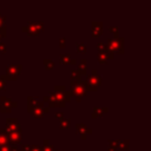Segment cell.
Wrapping results in <instances>:
<instances>
[{"label": "cell", "instance_id": "obj_1", "mask_svg": "<svg viewBox=\"0 0 151 151\" xmlns=\"http://www.w3.org/2000/svg\"><path fill=\"white\" fill-rule=\"evenodd\" d=\"M72 96L70 91L66 90L64 85H55L53 91H50L48 94L42 97V103H47V106L51 107H65L70 103Z\"/></svg>", "mask_w": 151, "mask_h": 151}, {"label": "cell", "instance_id": "obj_2", "mask_svg": "<svg viewBox=\"0 0 151 151\" xmlns=\"http://www.w3.org/2000/svg\"><path fill=\"white\" fill-rule=\"evenodd\" d=\"M101 81H103V78L98 73V70L92 68L91 72H90V74L84 80L86 91H97V88H98V86H100Z\"/></svg>", "mask_w": 151, "mask_h": 151}, {"label": "cell", "instance_id": "obj_3", "mask_svg": "<svg viewBox=\"0 0 151 151\" xmlns=\"http://www.w3.org/2000/svg\"><path fill=\"white\" fill-rule=\"evenodd\" d=\"M70 93L72 97H76V101L80 103L81 99L87 94L85 83L84 80H78V81H70Z\"/></svg>", "mask_w": 151, "mask_h": 151}, {"label": "cell", "instance_id": "obj_4", "mask_svg": "<svg viewBox=\"0 0 151 151\" xmlns=\"http://www.w3.org/2000/svg\"><path fill=\"white\" fill-rule=\"evenodd\" d=\"M124 44H125L124 37H116V38H109L105 45L111 52L118 53V54H123L125 52Z\"/></svg>", "mask_w": 151, "mask_h": 151}, {"label": "cell", "instance_id": "obj_5", "mask_svg": "<svg viewBox=\"0 0 151 151\" xmlns=\"http://www.w3.org/2000/svg\"><path fill=\"white\" fill-rule=\"evenodd\" d=\"M21 70H22L21 64H9L6 66V71H5V74H2V78L5 80L14 81L18 79V76L21 73Z\"/></svg>", "mask_w": 151, "mask_h": 151}, {"label": "cell", "instance_id": "obj_6", "mask_svg": "<svg viewBox=\"0 0 151 151\" xmlns=\"http://www.w3.org/2000/svg\"><path fill=\"white\" fill-rule=\"evenodd\" d=\"M44 29V22L42 21H29L27 25L21 27V31L29 34V35H38Z\"/></svg>", "mask_w": 151, "mask_h": 151}, {"label": "cell", "instance_id": "obj_7", "mask_svg": "<svg viewBox=\"0 0 151 151\" xmlns=\"http://www.w3.org/2000/svg\"><path fill=\"white\" fill-rule=\"evenodd\" d=\"M17 106H18V101H15L8 97H5V96L0 97V111L2 113H8Z\"/></svg>", "mask_w": 151, "mask_h": 151}, {"label": "cell", "instance_id": "obj_8", "mask_svg": "<svg viewBox=\"0 0 151 151\" xmlns=\"http://www.w3.org/2000/svg\"><path fill=\"white\" fill-rule=\"evenodd\" d=\"M113 58H114V53L111 52L106 46L104 50L98 51V53H97V60L99 64H106L109 60H111Z\"/></svg>", "mask_w": 151, "mask_h": 151}, {"label": "cell", "instance_id": "obj_9", "mask_svg": "<svg viewBox=\"0 0 151 151\" xmlns=\"http://www.w3.org/2000/svg\"><path fill=\"white\" fill-rule=\"evenodd\" d=\"M5 130L7 132H13V131H19L21 130V124L17 118H6V124H5Z\"/></svg>", "mask_w": 151, "mask_h": 151}, {"label": "cell", "instance_id": "obj_10", "mask_svg": "<svg viewBox=\"0 0 151 151\" xmlns=\"http://www.w3.org/2000/svg\"><path fill=\"white\" fill-rule=\"evenodd\" d=\"M45 104L42 101H40L38 99V97H33V96H27V112L32 113V111L37 107L44 106Z\"/></svg>", "mask_w": 151, "mask_h": 151}, {"label": "cell", "instance_id": "obj_11", "mask_svg": "<svg viewBox=\"0 0 151 151\" xmlns=\"http://www.w3.org/2000/svg\"><path fill=\"white\" fill-rule=\"evenodd\" d=\"M22 140V130L19 131H13V132H8V142L11 145H18L20 144Z\"/></svg>", "mask_w": 151, "mask_h": 151}, {"label": "cell", "instance_id": "obj_12", "mask_svg": "<svg viewBox=\"0 0 151 151\" xmlns=\"http://www.w3.org/2000/svg\"><path fill=\"white\" fill-rule=\"evenodd\" d=\"M103 34V21L91 22V35L92 38H98Z\"/></svg>", "mask_w": 151, "mask_h": 151}, {"label": "cell", "instance_id": "obj_13", "mask_svg": "<svg viewBox=\"0 0 151 151\" xmlns=\"http://www.w3.org/2000/svg\"><path fill=\"white\" fill-rule=\"evenodd\" d=\"M76 127H77V131H78V133L80 134V138H81L83 140H85L86 137L92 133V129L88 127V126H86L84 123H78V124L76 125Z\"/></svg>", "mask_w": 151, "mask_h": 151}, {"label": "cell", "instance_id": "obj_14", "mask_svg": "<svg viewBox=\"0 0 151 151\" xmlns=\"http://www.w3.org/2000/svg\"><path fill=\"white\" fill-rule=\"evenodd\" d=\"M59 61H60V64H66V65H76L77 64V60L73 59L70 53H60Z\"/></svg>", "mask_w": 151, "mask_h": 151}, {"label": "cell", "instance_id": "obj_15", "mask_svg": "<svg viewBox=\"0 0 151 151\" xmlns=\"http://www.w3.org/2000/svg\"><path fill=\"white\" fill-rule=\"evenodd\" d=\"M48 111H50V107L46 106V105H44V106H40V107L34 109L32 111V116L34 118H42L45 116V113H48Z\"/></svg>", "mask_w": 151, "mask_h": 151}, {"label": "cell", "instance_id": "obj_16", "mask_svg": "<svg viewBox=\"0 0 151 151\" xmlns=\"http://www.w3.org/2000/svg\"><path fill=\"white\" fill-rule=\"evenodd\" d=\"M76 70L80 73V76H86L87 74V59L81 58L80 61L78 63V66H77Z\"/></svg>", "mask_w": 151, "mask_h": 151}, {"label": "cell", "instance_id": "obj_17", "mask_svg": "<svg viewBox=\"0 0 151 151\" xmlns=\"http://www.w3.org/2000/svg\"><path fill=\"white\" fill-rule=\"evenodd\" d=\"M109 112V107H98V106H94L92 109V114L91 117L92 118H98V117H101L104 113H107Z\"/></svg>", "mask_w": 151, "mask_h": 151}, {"label": "cell", "instance_id": "obj_18", "mask_svg": "<svg viewBox=\"0 0 151 151\" xmlns=\"http://www.w3.org/2000/svg\"><path fill=\"white\" fill-rule=\"evenodd\" d=\"M8 144V132L5 129H0V146H5Z\"/></svg>", "mask_w": 151, "mask_h": 151}, {"label": "cell", "instance_id": "obj_19", "mask_svg": "<svg viewBox=\"0 0 151 151\" xmlns=\"http://www.w3.org/2000/svg\"><path fill=\"white\" fill-rule=\"evenodd\" d=\"M130 147V140L129 139H119L118 142V151H127Z\"/></svg>", "mask_w": 151, "mask_h": 151}, {"label": "cell", "instance_id": "obj_20", "mask_svg": "<svg viewBox=\"0 0 151 151\" xmlns=\"http://www.w3.org/2000/svg\"><path fill=\"white\" fill-rule=\"evenodd\" d=\"M41 146V151H55V147L50 143L48 139H44L42 140V145Z\"/></svg>", "mask_w": 151, "mask_h": 151}, {"label": "cell", "instance_id": "obj_21", "mask_svg": "<svg viewBox=\"0 0 151 151\" xmlns=\"http://www.w3.org/2000/svg\"><path fill=\"white\" fill-rule=\"evenodd\" d=\"M78 80H81V76L76 68H72L70 71V81H78Z\"/></svg>", "mask_w": 151, "mask_h": 151}, {"label": "cell", "instance_id": "obj_22", "mask_svg": "<svg viewBox=\"0 0 151 151\" xmlns=\"http://www.w3.org/2000/svg\"><path fill=\"white\" fill-rule=\"evenodd\" d=\"M42 64H44L45 70H53L54 68V61L51 58H44L42 59Z\"/></svg>", "mask_w": 151, "mask_h": 151}, {"label": "cell", "instance_id": "obj_23", "mask_svg": "<svg viewBox=\"0 0 151 151\" xmlns=\"http://www.w3.org/2000/svg\"><path fill=\"white\" fill-rule=\"evenodd\" d=\"M59 126H60V129H63V130H68V129L71 127V118H65V117H64V118L60 120Z\"/></svg>", "mask_w": 151, "mask_h": 151}, {"label": "cell", "instance_id": "obj_24", "mask_svg": "<svg viewBox=\"0 0 151 151\" xmlns=\"http://www.w3.org/2000/svg\"><path fill=\"white\" fill-rule=\"evenodd\" d=\"M76 47H77V52L78 53H86L87 52V45H86V42H83V41L77 42Z\"/></svg>", "mask_w": 151, "mask_h": 151}, {"label": "cell", "instance_id": "obj_25", "mask_svg": "<svg viewBox=\"0 0 151 151\" xmlns=\"http://www.w3.org/2000/svg\"><path fill=\"white\" fill-rule=\"evenodd\" d=\"M109 31L114 35V38L116 37H119V28L117 26H110L109 27Z\"/></svg>", "mask_w": 151, "mask_h": 151}, {"label": "cell", "instance_id": "obj_26", "mask_svg": "<svg viewBox=\"0 0 151 151\" xmlns=\"http://www.w3.org/2000/svg\"><path fill=\"white\" fill-rule=\"evenodd\" d=\"M6 90V80L2 78V76H0V91Z\"/></svg>", "mask_w": 151, "mask_h": 151}, {"label": "cell", "instance_id": "obj_27", "mask_svg": "<svg viewBox=\"0 0 151 151\" xmlns=\"http://www.w3.org/2000/svg\"><path fill=\"white\" fill-rule=\"evenodd\" d=\"M6 35H7V28L6 26H4L0 28V41H1V38H5Z\"/></svg>", "mask_w": 151, "mask_h": 151}, {"label": "cell", "instance_id": "obj_28", "mask_svg": "<svg viewBox=\"0 0 151 151\" xmlns=\"http://www.w3.org/2000/svg\"><path fill=\"white\" fill-rule=\"evenodd\" d=\"M6 51H7L6 44H5V42H2V41H0V53H1V54H4V53H6Z\"/></svg>", "mask_w": 151, "mask_h": 151}, {"label": "cell", "instance_id": "obj_29", "mask_svg": "<svg viewBox=\"0 0 151 151\" xmlns=\"http://www.w3.org/2000/svg\"><path fill=\"white\" fill-rule=\"evenodd\" d=\"M65 46H66V38L63 37V38L59 39V47H60V48H64Z\"/></svg>", "mask_w": 151, "mask_h": 151}, {"label": "cell", "instance_id": "obj_30", "mask_svg": "<svg viewBox=\"0 0 151 151\" xmlns=\"http://www.w3.org/2000/svg\"><path fill=\"white\" fill-rule=\"evenodd\" d=\"M19 151H31V145L29 144H21V149Z\"/></svg>", "mask_w": 151, "mask_h": 151}, {"label": "cell", "instance_id": "obj_31", "mask_svg": "<svg viewBox=\"0 0 151 151\" xmlns=\"http://www.w3.org/2000/svg\"><path fill=\"white\" fill-rule=\"evenodd\" d=\"M5 22H6V17H5V15H2V14L0 13V28H1V27H4V26H6V25H5Z\"/></svg>", "mask_w": 151, "mask_h": 151}, {"label": "cell", "instance_id": "obj_32", "mask_svg": "<svg viewBox=\"0 0 151 151\" xmlns=\"http://www.w3.org/2000/svg\"><path fill=\"white\" fill-rule=\"evenodd\" d=\"M31 151H41V146L38 144H33L31 145Z\"/></svg>", "mask_w": 151, "mask_h": 151}, {"label": "cell", "instance_id": "obj_33", "mask_svg": "<svg viewBox=\"0 0 151 151\" xmlns=\"http://www.w3.org/2000/svg\"><path fill=\"white\" fill-rule=\"evenodd\" d=\"M105 46H106V45H105L104 42H101V41H98V42H97V48H98V51L104 50V48H105Z\"/></svg>", "mask_w": 151, "mask_h": 151}, {"label": "cell", "instance_id": "obj_34", "mask_svg": "<svg viewBox=\"0 0 151 151\" xmlns=\"http://www.w3.org/2000/svg\"><path fill=\"white\" fill-rule=\"evenodd\" d=\"M54 117H55L57 119H60V120H61V119L64 118V112H55V113H54Z\"/></svg>", "mask_w": 151, "mask_h": 151}, {"label": "cell", "instance_id": "obj_35", "mask_svg": "<svg viewBox=\"0 0 151 151\" xmlns=\"http://www.w3.org/2000/svg\"><path fill=\"white\" fill-rule=\"evenodd\" d=\"M9 147H11L9 144L8 145H5V146H0V151H9Z\"/></svg>", "mask_w": 151, "mask_h": 151}, {"label": "cell", "instance_id": "obj_36", "mask_svg": "<svg viewBox=\"0 0 151 151\" xmlns=\"http://www.w3.org/2000/svg\"><path fill=\"white\" fill-rule=\"evenodd\" d=\"M55 151H65V150H55Z\"/></svg>", "mask_w": 151, "mask_h": 151}]
</instances>
